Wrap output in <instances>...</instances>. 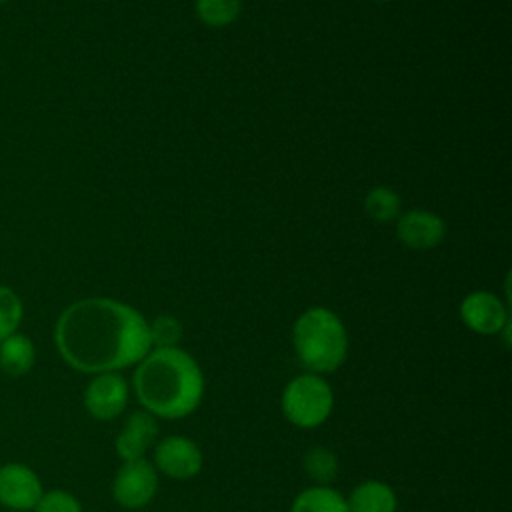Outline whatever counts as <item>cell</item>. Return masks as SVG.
Segmentation results:
<instances>
[{
  "label": "cell",
  "instance_id": "cell-6",
  "mask_svg": "<svg viewBox=\"0 0 512 512\" xmlns=\"http://www.w3.org/2000/svg\"><path fill=\"white\" fill-rule=\"evenodd\" d=\"M152 464L166 478L192 480L202 470L204 454L192 438L170 434L154 444Z\"/></svg>",
  "mask_w": 512,
  "mask_h": 512
},
{
  "label": "cell",
  "instance_id": "cell-23",
  "mask_svg": "<svg viewBox=\"0 0 512 512\" xmlns=\"http://www.w3.org/2000/svg\"><path fill=\"white\" fill-rule=\"evenodd\" d=\"M6 512H14V510H6Z\"/></svg>",
  "mask_w": 512,
  "mask_h": 512
},
{
  "label": "cell",
  "instance_id": "cell-3",
  "mask_svg": "<svg viewBox=\"0 0 512 512\" xmlns=\"http://www.w3.org/2000/svg\"><path fill=\"white\" fill-rule=\"evenodd\" d=\"M292 344L306 372L320 376L336 372L348 356L346 326L326 306H310L294 320Z\"/></svg>",
  "mask_w": 512,
  "mask_h": 512
},
{
  "label": "cell",
  "instance_id": "cell-21",
  "mask_svg": "<svg viewBox=\"0 0 512 512\" xmlns=\"http://www.w3.org/2000/svg\"><path fill=\"white\" fill-rule=\"evenodd\" d=\"M374 2H388V0H374Z\"/></svg>",
  "mask_w": 512,
  "mask_h": 512
},
{
  "label": "cell",
  "instance_id": "cell-15",
  "mask_svg": "<svg viewBox=\"0 0 512 512\" xmlns=\"http://www.w3.org/2000/svg\"><path fill=\"white\" fill-rule=\"evenodd\" d=\"M302 468L318 486H328L338 474V458L326 446H312L302 458Z\"/></svg>",
  "mask_w": 512,
  "mask_h": 512
},
{
  "label": "cell",
  "instance_id": "cell-5",
  "mask_svg": "<svg viewBox=\"0 0 512 512\" xmlns=\"http://www.w3.org/2000/svg\"><path fill=\"white\" fill-rule=\"evenodd\" d=\"M158 492V470L146 458L122 462L112 480V498L126 510H138Z\"/></svg>",
  "mask_w": 512,
  "mask_h": 512
},
{
  "label": "cell",
  "instance_id": "cell-14",
  "mask_svg": "<svg viewBox=\"0 0 512 512\" xmlns=\"http://www.w3.org/2000/svg\"><path fill=\"white\" fill-rule=\"evenodd\" d=\"M290 512H348L346 498L332 486H310L296 494Z\"/></svg>",
  "mask_w": 512,
  "mask_h": 512
},
{
  "label": "cell",
  "instance_id": "cell-4",
  "mask_svg": "<svg viewBox=\"0 0 512 512\" xmlns=\"http://www.w3.org/2000/svg\"><path fill=\"white\" fill-rule=\"evenodd\" d=\"M280 408L292 426L304 430L318 428L334 410V390L324 376L304 372L284 386Z\"/></svg>",
  "mask_w": 512,
  "mask_h": 512
},
{
  "label": "cell",
  "instance_id": "cell-12",
  "mask_svg": "<svg viewBox=\"0 0 512 512\" xmlns=\"http://www.w3.org/2000/svg\"><path fill=\"white\" fill-rule=\"evenodd\" d=\"M346 498L348 512H396L398 498L392 486L382 480H362Z\"/></svg>",
  "mask_w": 512,
  "mask_h": 512
},
{
  "label": "cell",
  "instance_id": "cell-20",
  "mask_svg": "<svg viewBox=\"0 0 512 512\" xmlns=\"http://www.w3.org/2000/svg\"><path fill=\"white\" fill-rule=\"evenodd\" d=\"M32 512H84L82 502L64 488L44 490Z\"/></svg>",
  "mask_w": 512,
  "mask_h": 512
},
{
  "label": "cell",
  "instance_id": "cell-19",
  "mask_svg": "<svg viewBox=\"0 0 512 512\" xmlns=\"http://www.w3.org/2000/svg\"><path fill=\"white\" fill-rule=\"evenodd\" d=\"M148 332H150V342L152 348H170L178 346L182 338V324L178 318L170 314L156 316L152 322H148Z\"/></svg>",
  "mask_w": 512,
  "mask_h": 512
},
{
  "label": "cell",
  "instance_id": "cell-1",
  "mask_svg": "<svg viewBox=\"0 0 512 512\" xmlns=\"http://www.w3.org/2000/svg\"><path fill=\"white\" fill-rule=\"evenodd\" d=\"M54 346L72 370L92 376L136 366L152 350L148 320L104 296L68 304L54 324Z\"/></svg>",
  "mask_w": 512,
  "mask_h": 512
},
{
  "label": "cell",
  "instance_id": "cell-13",
  "mask_svg": "<svg viewBox=\"0 0 512 512\" xmlns=\"http://www.w3.org/2000/svg\"><path fill=\"white\" fill-rule=\"evenodd\" d=\"M36 364V346L28 334L14 332L0 340V370L8 376H26Z\"/></svg>",
  "mask_w": 512,
  "mask_h": 512
},
{
  "label": "cell",
  "instance_id": "cell-8",
  "mask_svg": "<svg viewBox=\"0 0 512 512\" xmlns=\"http://www.w3.org/2000/svg\"><path fill=\"white\" fill-rule=\"evenodd\" d=\"M44 492L34 468L24 462L0 464V506L14 512H32Z\"/></svg>",
  "mask_w": 512,
  "mask_h": 512
},
{
  "label": "cell",
  "instance_id": "cell-9",
  "mask_svg": "<svg viewBox=\"0 0 512 512\" xmlns=\"http://www.w3.org/2000/svg\"><path fill=\"white\" fill-rule=\"evenodd\" d=\"M460 320L466 328L482 336L508 330V310L504 302L488 290H474L464 296L460 302Z\"/></svg>",
  "mask_w": 512,
  "mask_h": 512
},
{
  "label": "cell",
  "instance_id": "cell-18",
  "mask_svg": "<svg viewBox=\"0 0 512 512\" xmlns=\"http://www.w3.org/2000/svg\"><path fill=\"white\" fill-rule=\"evenodd\" d=\"M24 320L22 298L10 288L0 284V340L18 332Z\"/></svg>",
  "mask_w": 512,
  "mask_h": 512
},
{
  "label": "cell",
  "instance_id": "cell-22",
  "mask_svg": "<svg viewBox=\"0 0 512 512\" xmlns=\"http://www.w3.org/2000/svg\"><path fill=\"white\" fill-rule=\"evenodd\" d=\"M4 2H6V0H0V4H4Z\"/></svg>",
  "mask_w": 512,
  "mask_h": 512
},
{
  "label": "cell",
  "instance_id": "cell-11",
  "mask_svg": "<svg viewBox=\"0 0 512 512\" xmlns=\"http://www.w3.org/2000/svg\"><path fill=\"white\" fill-rule=\"evenodd\" d=\"M156 438H158V420L146 410H136L120 426L114 438V448L122 462H130V460L146 458V452L156 444Z\"/></svg>",
  "mask_w": 512,
  "mask_h": 512
},
{
  "label": "cell",
  "instance_id": "cell-17",
  "mask_svg": "<svg viewBox=\"0 0 512 512\" xmlns=\"http://www.w3.org/2000/svg\"><path fill=\"white\" fill-rule=\"evenodd\" d=\"M364 210L376 222L398 220L402 210L400 196L388 186H374L364 198Z\"/></svg>",
  "mask_w": 512,
  "mask_h": 512
},
{
  "label": "cell",
  "instance_id": "cell-7",
  "mask_svg": "<svg viewBox=\"0 0 512 512\" xmlns=\"http://www.w3.org/2000/svg\"><path fill=\"white\" fill-rule=\"evenodd\" d=\"M128 398V382L120 372L94 374L82 394L86 412L100 422H110L122 416L128 408Z\"/></svg>",
  "mask_w": 512,
  "mask_h": 512
},
{
  "label": "cell",
  "instance_id": "cell-16",
  "mask_svg": "<svg viewBox=\"0 0 512 512\" xmlns=\"http://www.w3.org/2000/svg\"><path fill=\"white\" fill-rule=\"evenodd\" d=\"M194 10L202 24L210 28H224L240 16L242 0H196Z\"/></svg>",
  "mask_w": 512,
  "mask_h": 512
},
{
  "label": "cell",
  "instance_id": "cell-10",
  "mask_svg": "<svg viewBox=\"0 0 512 512\" xmlns=\"http://www.w3.org/2000/svg\"><path fill=\"white\" fill-rule=\"evenodd\" d=\"M396 236L410 250H432L444 240L446 224L430 210H408L398 216Z\"/></svg>",
  "mask_w": 512,
  "mask_h": 512
},
{
  "label": "cell",
  "instance_id": "cell-2",
  "mask_svg": "<svg viewBox=\"0 0 512 512\" xmlns=\"http://www.w3.org/2000/svg\"><path fill=\"white\" fill-rule=\"evenodd\" d=\"M134 394L148 414L180 420L198 410L206 382L200 364L178 346L152 348L134 368Z\"/></svg>",
  "mask_w": 512,
  "mask_h": 512
}]
</instances>
